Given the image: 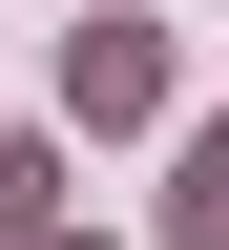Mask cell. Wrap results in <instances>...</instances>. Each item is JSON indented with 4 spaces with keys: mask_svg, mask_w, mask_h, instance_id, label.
Returning <instances> with one entry per match:
<instances>
[{
    "mask_svg": "<svg viewBox=\"0 0 229 250\" xmlns=\"http://www.w3.org/2000/svg\"><path fill=\"white\" fill-rule=\"evenodd\" d=\"M62 104L83 125H146L167 104V42H146V21H83V42H62Z\"/></svg>",
    "mask_w": 229,
    "mask_h": 250,
    "instance_id": "cell-1",
    "label": "cell"
},
{
    "mask_svg": "<svg viewBox=\"0 0 229 250\" xmlns=\"http://www.w3.org/2000/svg\"><path fill=\"white\" fill-rule=\"evenodd\" d=\"M167 250H229V125H187V188H167Z\"/></svg>",
    "mask_w": 229,
    "mask_h": 250,
    "instance_id": "cell-2",
    "label": "cell"
}]
</instances>
